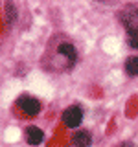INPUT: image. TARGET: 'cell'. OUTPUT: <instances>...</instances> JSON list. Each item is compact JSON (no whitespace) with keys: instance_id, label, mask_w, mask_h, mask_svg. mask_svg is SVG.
I'll list each match as a JSON object with an SVG mask.
<instances>
[{"instance_id":"cell-1","label":"cell","mask_w":138,"mask_h":147,"mask_svg":"<svg viewBox=\"0 0 138 147\" xmlns=\"http://www.w3.org/2000/svg\"><path fill=\"white\" fill-rule=\"evenodd\" d=\"M120 22L127 30V37H138V4H129L118 13Z\"/></svg>"},{"instance_id":"cell-2","label":"cell","mask_w":138,"mask_h":147,"mask_svg":"<svg viewBox=\"0 0 138 147\" xmlns=\"http://www.w3.org/2000/svg\"><path fill=\"white\" fill-rule=\"evenodd\" d=\"M81 119H83V112H81L79 107H76V105H74V107H68L63 112V121H64L66 127H77L81 123Z\"/></svg>"},{"instance_id":"cell-3","label":"cell","mask_w":138,"mask_h":147,"mask_svg":"<svg viewBox=\"0 0 138 147\" xmlns=\"http://www.w3.org/2000/svg\"><path fill=\"white\" fill-rule=\"evenodd\" d=\"M18 107H20L22 112H26L28 116H35L41 110V103H39V99L31 98V96H22V98L18 99Z\"/></svg>"},{"instance_id":"cell-4","label":"cell","mask_w":138,"mask_h":147,"mask_svg":"<svg viewBox=\"0 0 138 147\" xmlns=\"http://www.w3.org/2000/svg\"><path fill=\"white\" fill-rule=\"evenodd\" d=\"M57 52L61 53L64 59H68V66H74V63H76V59H77V53H76V48H74L70 42H63V44H59Z\"/></svg>"},{"instance_id":"cell-5","label":"cell","mask_w":138,"mask_h":147,"mask_svg":"<svg viewBox=\"0 0 138 147\" xmlns=\"http://www.w3.org/2000/svg\"><path fill=\"white\" fill-rule=\"evenodd\" d=\"M43 136L44 134H43V131H41L39 127H33V125H31V127L26 129V142L30 145H39L41 142H43Z\"/></svg>"},{"instance_id":"cell-6","label":"cell","mask_w":138,"mask_h":147,"mask_svg":"<svg viewBox=\"0 0 138 147\" xmlns=\"http://www.w3.org/2000/svg\"><path fill=\"white\" fill-rule=\"evenodd\" d=\"M72 142H74L76 147H89L92 144V136H90L89 131H77L76 134H74Z\"/></svg>"},{"instance_id":"cell-7","label":"cell","mask_w":138,"mask_h":147,"mask_svg":"<svg viewBox=\"0 0 138 147\" xmlns=\"http://www.w3.org/2000/svg\"><path fill=\"white\" fill-rule=\"evenodd\" d=\"M125 72L129 74L131 77H138V57H129L125 61Z\"/></svg>"},{"instance_id":"cell-8","label":"cell","mask_w":138,"mask_h":147,"mask_svg":"<svg viewBox=\"0 0 138 147\" xmlns=\"http://www.w3.org/2000/svg\"><path fill=\"white\" fill-rule=\"evenodd\" d=\"M6 17H7L9 22L15 18V9H13V4H7V6H6Z\"/></svg>"},{"instance_id":"cell-9","label":"cell","mask_w":138,"mask_h":147,"mask_svg":"<svg viewBox=\"0 0 138 147\" xmlns=\"http://www.w3.org/2000/svg\"><path fill=\"white\" fill-rule=\"evenodd\" d=\"M129 44H131V48H138V37H127Z\"/></svg>"},{"instance_id":"cell-10","label":"cell","mask_w":138,"mask_h":147,"mask_svg":"<svg viewBox=\"0 0 138 147\" xmlns=\"http://www.w3.org/2000/svg\"><path fill=\"white\" fill-rule=\"evenodd\" d=\"M118 147H135V145H133L131 142H123V144H120Z\"/></svg>"}]
</instances>
